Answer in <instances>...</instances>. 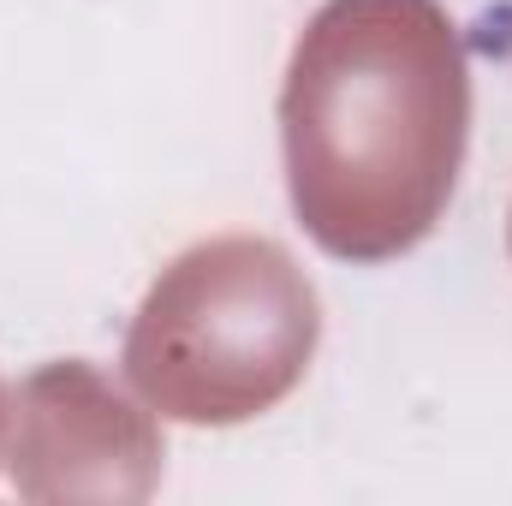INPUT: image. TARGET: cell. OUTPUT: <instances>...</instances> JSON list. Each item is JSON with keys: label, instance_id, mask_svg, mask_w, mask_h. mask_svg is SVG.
<instances>
[{"label": "cell", "instance_id": "obj_1", "mask_svg": "<svg viewBox=\"0 0 512 506\" xmlns=\"http://www.w3.org/2000/svg\"><path fill=\"white\" fill-rule=\"evenodd\" d=\"M471 60L441 0H328L286 66L280 143L304 233L340 262L417 251L453 203Z\"/></svg>", "mask_w": 512, "mask_h": 506}, {"label": "cell", "instance_id": "obj_2", "mask_svg": "<svg viewBox=\"0 0 512 506\" xmlns=\"http://www.w3.org/2000/svg\"><path fill=\"white\" fill-rule=\"evenodd\" d=\"M322 304L304 268L256 233L179 251L143 292L126 334L131 393L179 423H251L316 358Z\"/></svg>", "mask_w": 512, "mask_h": 506}, {"label": "cell", "instance_id": "obj_3", "mask_svg": "<svg viewBox=\"0 0 512 506\" xmlns=\"http://www.w3.org/2000/svg\"><path fill=\"white\" fill-rule=\"evenodd\" d=\"M6 471L24 501L131 506L161 483V429L84 358L42 364L6 405Z\"/></svg>", "mask_w": 512, "mask_h": 506}, {"label": "cell", "instance_id": "obj_4", "mask_svg": "<svg viewBox=\"0 0 512 506\" xmlns=\"http://www.w3.org/2000/svg\"><path fill=\"white\" fill-rule=\"evenodd\" d=\"M0 435H6V393H0Z\"/></svg>", "mask_w": 512, "mask_h": 506}, {"label": "cell", "instance_id": "obj_5", "mask_svg": "<svg viewBox=\"0 0 512 506\" xmlns=\"http://www.w3.org/2000/svg\"><path fill=\"white\" fill-rule=\"evenodd\" d=\"M507 245H512V227H507Z\"/></svg>", "mask_w": 512, "mask_h": 506}]
</instances>
